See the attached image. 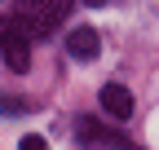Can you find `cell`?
Segmentation results:
<instances>
[{
  "label": "cell",
  "mask_w": 159,
  "mask_h": 150,
  "mask_svg": "<svg viewBox=\"0 0 159 150\" xmlns=\"http://www.w3.org/2000/svg\"><path fill=\"white\" fill-rule=\"evenodd\" d=\"M71 13V0H13V27L27 31L31 40L53 35V27Z\"/></svg>",
  "instance_id": "obj_1"
},
{
  "label": "cell",
  "mask_w": 159,
  "mask_h": 150,
  "mask_svg": "<svg viewBox=\"0 0 159 150\" xmlns=\"http://www.w3.org/2000/svg\"><path fill=\"white\" fill-rule=\"evenodd\" d=\"M75 137L84 141L89 150H137V146H128L119 133H111L106 124H97L93 115H80V119H75Z\"/></svg>",
  "instance_id": "obj_2"
},
{
  "label": "cell",
  "mask_w": 159,
  "mask_h": 150,
  "mask_svg": "<svg viewBox=\"0 0 159 150\" xmlns=\"http://www.w3.org/2000/svg\"><path fill=\"white\" fill-rule=\"evenodd\" d=\"M0 58H5L9 71L22 75V71L31 66V35H27V31H18L13 22H9V27H0Z\"/></svg>",
  "instance_id": "obj_3"
},
{
  "label": "cell",
  "mask_w": 159,
  "mask_h": 150,
  "mask_svg": "<svg viewBox=\"0 0 159 150\" xmlns=\"http://www.w3.org/2000/svg\"><path fill=\"white\" fill-rule=\"evenodd\" d=\"M102 110H106L111 119H119V124H124V119L133 115V93H128L124 84H119V80L102 84Z\"/></svg>",
  "instance_id": "obj_4"
},
{
  "label": "cell",
  "mask_w": 159,
  "mask_h": 150,
  "mask_svg": "<svg viewBox=\"0 0 159 150\" xmlns=\"http://www.w3.org/2000/svg\"><path fill=\"white\" fill-rule=\"evenodd\" d=\"M66 53L80 58V62H93L97 53H102V35H97L93 27H75V31L66 35Z\"/></svg>",
  "instance_id": "obj_5"
},
{
  "label": "cell",
  "mask_w": 159,
  "mask_h": 150,
  "mask_svg": "<svg viewBox=\"0 0 159 150\" xmlns=\"http://www.w3.org/2000/svg\"><path fill=\"white\" fill-rule=\"evenodd\" d=\"M27 110H31V106H27L22 97H0V115H27Z\"/></svg>",
  "instance_id": "obj_6"
},
{
  "label": "cell",
  "mask_w": 159,
  "mask_h": 150,
  "mask_svg": "<svg viewBox=\"0 0 159 150\" xmlns=\"http://www.w3.org/2000/svg\"><path fill=\"white\" fill-rule=\"evenodd\" d=\"M18 150H49V141L40 137V133H27L22 141H18Z\"/></svg>",
  "instance_id": "obj_7"
},
{
  "label": "cell",
  "mask_w": 159,
  "mask_h": 150,
  "mask_svg": "<svg viewBox=\"0 0 159 150\" xmlns=\"http://www.w3.org/2000/svg\"><path fill=\"white\" fill-rule=\"evenodd\" d=\"M84 5H93V9H97V5H106V0H84Z\"/></svg>",
  "instance_id": "obj_8"
}]
</instances>
